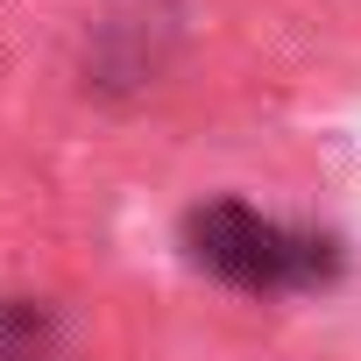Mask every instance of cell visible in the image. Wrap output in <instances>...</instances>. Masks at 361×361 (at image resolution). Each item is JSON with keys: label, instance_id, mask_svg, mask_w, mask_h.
<instances>
[{"label": "cell", "instance_id": "1", "mask_svg": "<svg viewBox=\"0 0 361 361\" xmlns=\"http://www.w3.org/2000/svg\"><path fill=\"white\" fill-rule=\"evenodd\" d=\"M185 241H192V262L213 269L220 283L234 290H312L340 269V248L326 234H298V227H276L262 220L255 206L241 199H213L185 220Z\"/></svg>", "mask_w": 361, "mask_h": 361}]
</instances>
